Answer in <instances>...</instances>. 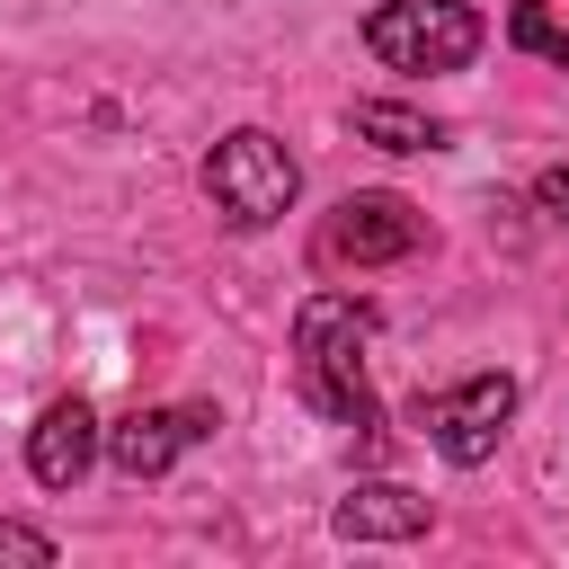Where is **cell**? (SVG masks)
I'll use <instances>...</instances> for the list:
<instances>
[{
    "label": "cell",
    "instance_id": "13",
    "mask_svg": "<svg viewBox=\"0 0 569 569\" xmlns=\"http://www.w3.org/2000/svg\"><path fill=\"white\" fill-rule=\"evenodd\" d=\"M551 62H560V71H569V27H560V44H551Z\"/></svg>",
    "mask_w": 569,
    "mask_h": 569
},
{
    "label": "cell",
    "instance_id": "6",
    "mask_svg": "<svg viewBox=\"0 0 569 569\" xmlns=\"http://www.w3.org/2000/svg\"><path fill=\"white\" fill-rule=\"evenodd\" d=\"M222 427V409L213 400H196V409H124L116 427H98V453L124 471V480H160L196 436H213Z\"/></svg>",
    "mask_w": 569,
    "mask_h": 569
},
{
    "label": "cell",
    "instance_id": "11",
    "mask_svg": "<svg viewBox=\"0 0 569 569\" xmlns=\"http://www.w3.org/2000/svg\"><path fill=\"white\" fill-rule=\"evenodd\" d=\"M44 560H53V542H44L36 525H9V516H0V569H44Z\"/></svg>",
    "mask_w": 569,
    "mask_h": 569
},
{
    "label": "cell",
    "instance_id": "1",
    "mask_svg": "<svg viewBox=\"0 0 569 569\" xmlns=\"http://www.w3.org/2000/svg\"><path fill=\"white\" fill-rule=\"evenodd\" d=\"M365 338H373V311L356 293H311L293 311V365H302V391L311 409H329L338 427H382L373 409V382H365Z\"/></svg>",
    "mask_w": 569,
    "mask_h": 569
},
{
    "label": "cell",
    "instance_id": "2",
    "mask_svg": "<svg viewBox=\"0 0 569 569\" xmlns=\"http://www.w3.org/2000/svg\"><path fill=\"white\" fill-rule=\"evenodd\" d=\"M204 196L222 204V222L258 231V222H284V213H293L302 169H293V151H284L267 124H240V133H222V142L204 151Z\"/></svg>",
    "mask_w": 569,
    "mask_h": 569
},
{
    "label": "cell",
    "instance_id": "5",
    "mask_svg": "<svg viewBox=\"0 0 569 569\" xmlns=\"http://www.w3.org/2000/svg\"><path fill=\"white\" fill-rule=\"evenodd\" d=\"M418 240H427V213H418L409 196H391V187L347 196V204L329 213V231H320V249H329L338 267H391V258H409Z\"/></svg>",
    "mask_w": 569,
    "mask_h": 569
},
{
    "label": "cell",
    "instance_id": "10",
    "mask_svg": "<svg viewBox=\"0 0 569 569\" xmlns=\"http://www.w3.org/2000/svg\"><path fill=\"white\" fill-rule=\"evenodd\" d=\"M507 44H516V53H551V44H560V18H551L542 0H516V9H507Z\"/></svg>",
    "mask_w": 569,
    "mask_h": 569
},
{
    "label": "cell",
    "instance_id": "12",
    "mask_svg": "<svg viewBox=\"0 0 569 569\" xmlns=\"http://www.w3.org/2000/svg\"><path fill=\"white\" fill-rule=\"evenodd\" d=\"M533 204H542V213L569 231V169H542V178H533Z\"/></svg>",
    "mask_w": 569,
    "mask_h": 569
},
{
    "label": "cell",
    "instance_id": "9",
    "mask_svg": "<svg viewBox=\"0 0 569 569\" xmlns=\"http://www.w3.org/2000/svg\"><path fill=\"white\" fill-rule=\"evenodd\" d=\"M347 124H356L365 142H382V151H436V142H445L418 107H391V98H356V107H347Z\"/></svg>",
    "mask_w": 569,
    "mask_h": 569
},
{
    "label": "cell",
    "instance_id": "7",
    "mask_svg": "<svg viewBox=\"0 0 569 569\" xmlns=\"http://www.w3.org/2000/svg\"><path fill=\"white\" fill-rule=\"evenodd\" d=\"M329 525H338L347 542H418V533L436 525V507H427L418 489H400V480H356V489L329 507Z\"/></svg>",
    "mask_w": 569,
    "mask_h": 569
},
{
    "label": "cell",
    "instance_id": "3",
    "mask_svg": "<svg viewBox=\"0 0 569 569\" xmlns=\"http://www.w3.org/2000/svg\"><path fill=\"white\" fill-rule=\"evenodd\" d=\"M480 44H489V27L471 0H382L365 18V53L382 71H462Z\"/></svg>",
    "mask_w": 569,
    "mask_h": 569
},
{
    "label": "cell",
    "instance_id": "8",
    "mask_svg": "<svg viewBox=\"0 0 569 569\" xmlns=\"http://www.w3.org/2000/svg\"><path fill=\"white\" fill-rule=\"evenodd\" d=\"M89 462H98V418H89V400H53V409L27 427V471H36L44 489H80Z\"/></svg>",
    "mask_w": 569,
    "mask_h": 569
},
{
    "label": "cell",
    "instance_id": "4",
    "mask_svg": "<svg viewBox=\"0 0 569 569\" xmlns=\"http://www.w3.org/2000/svg\"><path fill=\"white\" fill-rule=\"evenodd\" d=\"M418 418H427V445H436L453 471H480V462L498 453L507 418H516V382H507V373H471V382L436 391Z\"/></svg>",
    "mask_w": 569,
    "mask_h": 569
}]
</instances>
